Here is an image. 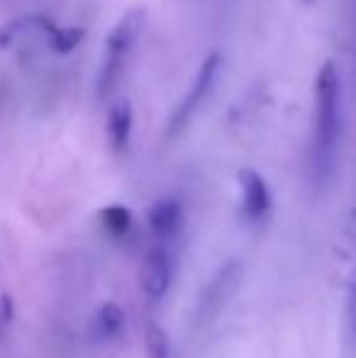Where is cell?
<instances>
[{"label": "cell", "instance_id": "obj_12", "mask_svg": "<svg viewBox=\"0 0 356 358\" xmlns=\"http://www.w3.org/2000/svg\"><path fill=\"white\" fill-rule=\"evenodd\" d=\"M81 27H54L52 37H49V49L57 54H69L73 47H78L83 39Z\"/></svg>", "mask_w": 356, "mask_h": 358}, {"label": "cell", "instance_id": "obj_11", "mask_svg": "<svg viewBox=\"0 0 356 358\" xmlns=\"http://www.w3.org/2000/svg\"><path fill=\"white\" fill-rule=\"evenodd\" d=\"M144 344H147L149 358H173V346L169 339L166 329L157 322H149L144 329Z\"/></svg>", "mask_w": 356, "mask_h": 358}, {"label": "cell", "instance_id": "obj_5", "mask_svg": "<svg viewBox=\"0 0 356 358\" xmlns=\"http://www.w3.org/2000/svg\"><path fill=\"white\" fill-rule=\"evenodd\" d=\"M173 280V266H171V256L166 249L157 246L152 249L142 261V268H139V285L147 292L149 297L159 300L169 292Z\"/></svg>", "mask_w": 356, "mask_h": 358}, {"label": "cell", "instance_id": "obj_6", "mask_svg": "<svg viewBox=\"0 0 356 358\" xmlns=\"http://www.w3.org/2000/svg\"><path fill=\"white\" fill-rule=\"evenodd\" d=\"M242 188V213L249 222H262L271 213V190L262 173L254 169H242L237 176Z\"/></svg>", "mask_w": 356, "mask_h": 358}, {"label": "cell", "instance_id": "obj_3", "mask_svg": "<svg viewBox=\"0 0 356 358\" xmlns=\"http://www.w3.org/2000/svg\"><path fill=\"white\" fill-rule=\"evenodd\" d=\"M220 69H222V54L210 52L208 57H205V62L200 64L190 88L185 90L183 100H180L178 108L173 110L171 122H169V137H176V134H180L188 127V122L193 120V115L198 113V108L205 103V98L213 93L215 83H218V78H220Z\"/></svg>", "mask_w": 356, "mask_h": 358}, {"label": "cell", "instance_id": "obj_10", "mask_svg": "<svg viewBox=\"0 0 356 358\" xmlns=\"http://www.w3.org/2000/svg\"><path fill=\"white\" fill-rule=\"evenodd\" d=\"M100 222L110 236H124L132 229V213L124 205H108L100 210Z\"/></svg>", "mask_w": 356, "mask_h": 358}, {"label": "cell", "instance_id": "obj_2", "mask_svg": "<svg viewBox=\"0 0 356 358\" xmlns=\"http://www.w3.org/2000/svg\"><path fill=\"white\" fill-rule=\"evenodd\" d=\"M144 24H147V15L142 8H134L129 13L122 15L118 24L110 29L108 39H105V52H103V64H100V73H98V90L100 100H108L115 93L120 78H122L124 69L129 64L134 47H137V39L142 34Z\"/></svg>", "mask_w": 356, "mask_h": 358}, {"label": "cell", "instance_id": "obj_4", "mask_svg": "<svg viewBox=\"0 0 356 358\" xmlns=\"http://www.w3.org/2000/svg\"><path fill=\"white\" fill-rule=\"evenodd\" d=\"M242 264L239 261H227V264L220 268V273L210 280V285L205 287L203 297H200L198 305V322H213L215 317L222 312V307L229 302V297L237 292L239 283H242Z\"/></svg>", "mask_w": 356, "mask_h": 358}, {"label": "cell", "instance_id": "obj_8", "mask_svg": "<svg viewBox=\"0 0 356 358\" xmlns=\"http://www.w3.org/2000/svg\"><path fill=\"white\" fill-rule=\"evenodd\" d=\"M132 122H134V115H132V105L129 100L120 98L110 105V113L108 120H105V132H108V144L113 151L122 154L129 144V137H132Z\"/></svg>", "mask_w": 356, "mask_h": 358}, {"label": "cell", "instance_id": "obj_1", "mask_svg": "<svg viewBox=\"0 0 356 358\" xmlns=\"http://www.w3.org/2000/svg\"><path fill=\"white\" fill-rule=\"evenodd\" d=\"M342 137V80L334 62H325L315 78V122H313V173L327 180L337 161Z\"/></svg>", "mask_w": 356, "mask_h": 358}, {"label": "cell", "instance_id": "obj_9", "mask_svg": "<svg viewBox=\"0 0 356 358\" xmlns=\"http://www.w3.org/2000/svg\"><path fill=\"white\" fill-rule=\"evenodd\" d=\"M93 329L98 334V339L110 341V339H118L124 329V312L118 302H105L103 307L98 310L93 322Z\"/></svg>", "mask_w": 356, "mask_h": 358}, {"label": "cell", "instance_id": "obj_7", "mask_svg": "<svg viewBox=\"0 0 356 358\" xmlns=\"http://www.w3.org/2000/svg\"><path fill=\"white\" fill-rule=\"evenodd\" d=\"M149 229L154 231V236L159 239H173L178 236V231L183 229V208L176 198H162L159 203H154L147 213Z\"/></svg>", "mask_w": 356, "mask_h": 358}]
</instances>
